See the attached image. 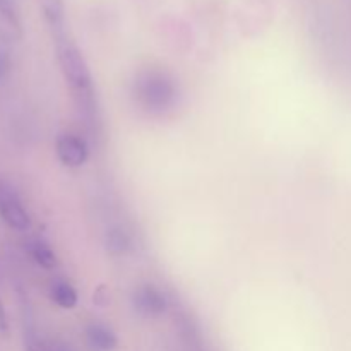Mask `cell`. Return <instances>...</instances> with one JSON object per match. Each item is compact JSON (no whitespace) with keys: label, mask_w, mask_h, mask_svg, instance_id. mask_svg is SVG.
<instances>
[{"label":"cell","mask_w":351,"mask_h":351,"mask_svg":"<svg viewBox=\"0 0 351 351\" xmlns=\"http://www.w3.org/2000/svg\"><path fill=\"white\" fill-rule=\"evenodd\" d=\"M48 351H62V350H51V348H48Z\"/></svg>","instance_id":"14"},{"label":"cell","mask_w":351,"mask_h":351,"mask_svg":"<svg viewBox=\"0 0 351 351\" xmlns=\"http://www.w3.org/2000/svg\"><path fill=\"white\" fill-rule=\"evenodd\" d=\"M86 341L93 351H113L119 345V338L115 332L105 324H89L86 329Z\"/></svg>","instance_id":"8"},{"label":"cell","mask_w":351,"mask_h":351,"mask_svg":"<svg viewBox=\"0 0 351 351\" xmlns=\"http://www.w3.org/2000/svg\"><path fill=\"white\" fill-rule=\"evenodd\" d=\"M50 298L55 305L64 311H72L77 305L79 297L72 283L65 280H55L50 285Z\"/></svg>","instance_id":"10"},{"label":"cell","mask_w":351,"mask_h":351,"mask_svg":"<svg viewBox=\"0 0 351 351\" xmlns=\"http://www.w3.org/2000/svg\"><path fill=\"white\" fill-rule=\"evenodd\" d=\"M45 23L48 24L51 38H60L67 34L65 31V5L64 0H38Z\"/></svg>","instance_id":"7"},{"label":"cell","mask_w":351,"mask_h":351,"mask_svg":"<svg viewBox=\"0 0 351 351\" xmlns=\"http://www.w3.org/2000/svg\"><path fill=\"white\" fill-rule=\"evenodd\" d=\"M105 247L110 256L120 257L129 252L130 247H132V240H130V235L125 230L120 228V226H113L106 232Z\"/></svg>","instance_id":"11"},{"label":"cell","mask_w":351,"mask_h":351,"mask_svg":"<svg viewBox=\"0 0 351 351\" xmlns=\"http://www.w3.org/2000/svg\"><path fill=\"white\" fill-rule=\"evenodd\" d=\"M23 34V21L17 0H0V41L16 43Z\"/></svg>","instance_id":"6"},{"label":"cell","mask_w":351,"mask_h":351,"mask_svg":"<svg viewBox=\"0 0 351 351\" xmlns=\"http://www.w3.org/2000/svg\"><path fill=\"white\" fill-rule=\"evenodd\" d=\"M134 93L139 105L151 113H163L177 99L173 79L160 71H147L141 74Z\"/></svg>","instance_id":"2"},{"label":"cell","mask_w":351,"mask_h":351,"mask_svg":"<svg viewBox=\"0 0 351 351\" xmlns=\"http://www.w3.org/2000/svg\"><path fill=\"white\" fill-rule=\"evenodd\" d=\"M0 218L16 232H26L31 228V216L24 208L19 192L5 178H0Z\"/></svg>","instance_id":"3"},{"label":"cell","mask_w":351,"mask_h":351,"mask_svg":"<svg viewBox=\"0 0 351 351\" xmlns=\"http://www.w3.org/2000/svg\"><path fill=\"white\" fill-rule=\"evenodd\" d=\"M55 51L65 82L74 95L79 108L86 113H93L95 108V89H93V75L86 57L81 48L75 45L69 34L55 38Z\"/></svg>","instance_id":"1"},{"label":"cell","mask_w":351,"mask_h":351,"mask_svg":"<svg viewBox=\"0 0 351 351\" xmlns=\"http://www.w3.org/2000/svg\"><path fill=\"white\" fill-rule=\"evenodd\" d=\"M58 161L67 168H81L89 158L88 143L75 134H60L55 143Z\"/></svg>","instance_id":"4"},{"label":"cell","mask_w":351,"mask_h":351,"mask_svg":"<svg viewBox=\"0 0 351 351\" xmlns=\"http://www.w3.org/2000/svg\"><path fill=\"white\" fill-rule=\"evenodd\" d=\"M132 305L143 317H160L167 312V295L154 285H141L132 295Z\"/></svg>","instance_id":"5"},{"label":"cell","mask_w":351,"mask_h":351,"mask_svg":"<svg viewBox=\"0 0 351 351\" xmlns=\"http://www.w3.org/2000/svg\"><path fill=\"white\" fill-rule=\"evenodd\" d=\"M10 69H12V58H10L9 50L0 45V82L5 81L7 75L10 74Z\"/></svg>","instance_id":"12"},{"label":"cell","mask_w":351,"mask_h":351,"mask_svg":"<svg viewBox=\"0 0 351 351\" xmlns=\"http://www.w3.org/2000/svg\"><path fill=\"white\" fill-rule=\"evenodd\" d=\"M10 331V326H9V317H7V312L5 307H3L2 300H0V335L7 336Z\"/></svg>","instance_id":"13"},{"label":"cell","mask_w":351,"mask_h":351,"mask_svg":"<svg viewBox=\"0 0 351 351\" xmlns=\"http://www.w3.org/2000/svg\"><path fill=\"white\" fill-rule=\"evenodd\" d=\"M26 250L29 254L31 259L34 261V264L41 267V269H47V271H53L55 267L58 266V259H57V254L53 252L48 242H45L43 239H34L27 240L26 243Z\"/></svg>","instance_id":"9"}]
</instances>
